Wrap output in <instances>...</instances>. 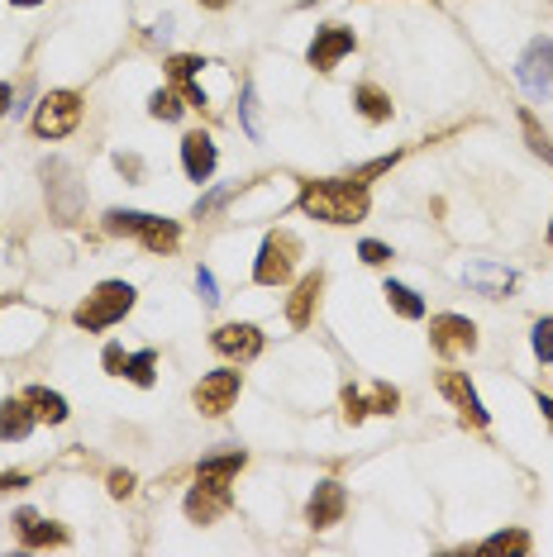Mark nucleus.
I'll return each mask as SVG.
<instances>
[{
  "label": "nucleus",
  "instance_id": "35",
  "mask_svg": "<svg viewBox=\"0 0 553 557\" xmlns=\"http://www.w3.org/2000/svg\"><path fill=\"white\" fill-rule=\"evenodd\" d=\"M539 410H544V419L553 424V396H539Z\"/></svg>",
  "mask_w": 553,
  "mask_h": 557
},
{
  "label": "nucleus",
  "instance_id": "7",
  "mask_svg": "<svg viewBox=\"0 0 553 557\" xmlns=\"http://www.w3.org/2000/svg\"><path fill=\"white\" fill-rule=\"evenodd\" d=\"M515 77L530 95H553V39H535L515 63Z\"/></svg>",
  "mask_w": 553,
  "mask_h": 557
},
{
  "label": "nucleus",
  "instance_id": "9",
  "mask_svg": "<svg viewBox=\"0 0 553 557\" xmlns=\"http://www.w3.org/2000/svg\"><path fill=\"white\" fill-rule=\"evenodd\" d=\"M191 401H196L201 415L220 419L224 410L239 401V372L224 367V372H210V377H201V386H196V396H191Z\"/></svg>",
  "mask_w": 553,
  "mask_h": 557
},
{
  "label": "nucleus",
  "instance_id": "31",
  "mask_svg": "<svg viewBox=\"0 0 553 557\" xmlns=\"http://www.w3.org/2000/svg\"><path fill=\"white\" fill-rule=\"evenodd\" d=\"M196 290H201V300H206V306H215V300H220V290H215V276H210L206 268L196 272Z\"/></svg>",
  "mask_w": 553,
  "mask_h": 557
},
{
  "label": "nucleus",
  "instance_id": "18",
  "mask_svg": "<svg viewBox=\"0 0 553 557\" xmlns=\"http://www.w3.org/2000/svg\"><path fill=\"white\" fill-rule=\"evenodd\" d=\"M320 286H324V276H320V272H310L306 282L296 286L292 306H286V320H292L296 329H306V324H310V310H316V300H320Z\"/></svg>",
  "mask_w": 553,
  "mask_h": 557
},
{
  "label": "nucleus",
  "instance_id": "13",
  "mask_svg": "<svg viewBox=\"0 0 553 557\" xmlns=\"http://www.w3.org/2000/svg\"><path fill=\"white\" fill-rule=\"evenodd\" d=\"M439 391L449 396L453 410H459L467 424H477V429L487 424V410H483V401H477V391H473V381H467L463 372H439Z\"/></svg>",
  "mask_w": 553,
  "mask_h": 557
},
{
  "label": "nucleus",
  "instance_id": "34",
  "mask_svg": "<svg viewBox=\"0 0 553 557\" xmlns=\"http://www.w3.org/2000/svg\"><path fill=\"white\" fill-rule=\"evenodd\" d=\"M10 101H15V91H10V87H0V115L10 111Z\"/></svg>",
  "mask_w": 553,
  "mask_h": 557
},
{
  "label": "nucleus",
  "instance_id": "33",
  "mask_svg": "<svg viewBox=\"0 0 553 557\" xmlns=\"http://www.w3.org/2000/svg\"><path fill=\"white\" fill-rule=\"evenodd\" d=\"M24 481H29L24 471H0V491H20Z\"/></svg>",
  "mask_w": 553,
  "mask_h": 557
},
{
  "label": "nucleus",
  "instance_id": "10",
  "mask_svg": "<svg viewBox=\"0 0 553 557\" xmlns=\"http://www.w3.org/2000/svg\"><path fill=\"white\" fill-rule=\"evenodd\" d=\"M353 29H344V24H324V29H316V43H310V53H306V63L316 67V72H330V67H339V57L353 53Z\"/></svg>",
  "mask_w": 553,
  "mask_h": 557
},
{
  "label": "nucleus",
  "instance_id": "8",
  "mask_svg": "<svg viewBox=\"0 0 553 557\" xmlns=\"http://www.w3.org/2000/svg\"><path fill=\"white\" fill-rule=\"evenodd\" d=\"M429 344H435L443 358L473 353L477 348V324L463 320V314H435V320H429Z\"/></svg>",
  "mask_w": 553,
  "mask_h": 557
},
{
  "label": "nucleus",
  "instance_id": "3",
  "mask_svg": "<svg viewBox=\"0 0 553 557\" xmlns=\"http://www.w3.org/2000/svg\"><path fill=\"white\" fill-rule=\"evenodd\" d=\"M134 310V286H125V282H101L91 290L87 300L77 306V329H87V334H101V329H111L115 320H125V314Z\"/></svg>",
  "mask_w": 553,
  "mask_h": 557
},
{
  "label": "nucleus",
  "instance_id": "12",
  "mask_svg": "<svg viewBox=\"0 0 553 557\" xmlns=\"http://www.w3.org/2000/svg\"><path fill=\"white\" fill-rule=\"evenodd\" d=\"M215 353L234 358V362H254L262 353V334L254 329V324H220V329L210 334Z\"/></svg>",
  "mask_w": 553,
  "mask_h": 557
},
{
  "label": "nucleus",
  "instance_id": "16",
  "mask_svg": "<svg viewBox=\"0 0 553 557\" xmlns=\"http://www.w3.org/2000/svg\"><path fill=\"white\" fill-rule=\"evenodd\" d=\"M20 543L24 548H48V543H67V529L53 524V519H39L34 510H20Z\"/></svg>",
  "mask_w": 553,
  "mask_h": 557
},
{
  "label": "nucleus",
  "instance_id": "37",
  "mask_svg": "<svg viewBox=\"0 0 553 557\" xmlns=\"http://www.w3.org/2000/svg\"><path fill=\"white\" fill-rule=\"evenodd\" d=\"M10 5H43V0H10Z\"/></svg>",
  "mask_w": 553,
  "mask_h": 557
},
{
  "label": "nucleus",
  "instance_id": "11",
  "mask_svg": "<svg viewBox=\"0 0 553 557\" xmlns=\"http://www.w3.org/2000/svg\"><path fill=\"white\" fill-rule=\"evenodd\" d=\"M396 405H401V396H396V386H387V381H377L368 396L353 391V386L344 391V419L348 424H358L363 415H391Z\"/></svg>",
  "mask_w": 553,
  "mask_h": 557
},
{
  "label": "nucleus",
  "instance_id": "19",
  "mask_svg": "<svg viewBox=\"0 0 553 557\" xmlns=\"http://www.w3.org/2000/svg\"><path fill=\"white\" fill-rule=\"evenodd\" d=\"M24 401H29L34 419H48V424H63L67 419V401L57 391H48V386H29V391H24Z\"/></svg>",
  "mask_w": 553,
  "mask_h": 557
},
{
  "label": "nucleus",
  "instance_id": "20",
  "mask_svg": "<svg viewBox=\"0 0 553 557\" xmlns=\"http://www.w3.org/2000/svg\"><path fill=\"white\" fill-rule=\"evenodd\" d=\"M463 276H467V282H473L477 290H487V296H506V290L515 286V272L491 268V262H477V268H467Z\"/></svg>",
  "mask_w": 553,
  "mask_h": 557
},
{
  "label": "nucleus",
  "instance_id": "2",
  "mask_svg": "<svg viewBox=\"0 0 553 557\" xmlns=\"http://www.w3.org/2000/svg\"><path fill=\"white\" fill-rule=\"evenodd\" d=\"M300 210L316 215L324 224H358L368 215V186H358L353 177L306 181V186H300Z\"/></svg>",
  "mask_w": 553,
  "mask_h": 557
},
{
  "label": "nucleus",
  "instance_id": "22",
  "mask_svg": "<svg viewBox=\"0 0 553 557\" xmlns=\"http://www.w3.org/2000/svg\"><path fill=\"white\" fill-rule=\"evenodd\" d=\"M353 105H358V111H363V115L372 119V125H382V119H391V101H387V95H382L377 87H358V91H353Z\"/></svg>",
  "mask_w": 553,
  "mask_h": 557
},
{
  "label": "nucleus",
  "instance_id": "14",
  "mask_svg": "<svg viewBox=\"0 0 553 557\" xmlns=\"http://www.w3.org/2000/svg\"><path fill=\"white\" fill-rule=\"evenodd\" d=\"M344 510H348V495H344L339 481H320L316 495H310V505H306V519L316 529H330L344 519Z\"/></svg>",
  "mask_w": 553,
  "mask_h": 557
},
{
  "label": "nucleus",
  "instance_id": "30",
  "mask_svg": "<svg viewBox=\"0 0 553 557\" xmlns=\"http://www.w3.org/2000/svg\"><path fill=\"white\" fill-rule=\"evenodd\" d=\"M125 348H119V344H111V348H105V372H111V377H125Z\"/></svg>",
  "mask_w": 553,
  "mask_h": 557
},
{
  "label": "nucleus",
  "instance_id": "26",
  "mask_svg": "<svg viewBox=\"0 0 553 557\" xmlns=\"http://www.w3.org/2000/svg\"><path fill=\"white\" fill-rule=\"evenodd\" d=\"M520 125H525V139H530V148L553 167V139L544 134V129H539V119H535V115H520Z\"/></svg>",
  "mask_w": 553,
  "mask_h": 557
},
{
  "label": "nucleus",
  "instance_id": "5",
  "mask_svg": "<svg viewBox=\"0 0 553 557\" xmlns=\"http://www.w3.org/2000/svg\"><path fill=\"white\" fill-rule=\"evenodd\" d=\"M81 125V95L77 91H48L34 111V134L39 139H67Z\"/></svg>",
  "mask_w": 553,
  "mask_h": 557
},
{
  "label": "nucleus",
  "instance_id": "36",
  "mask_svg": "<svg viewBox=\"0 0 553 557\" xmlns=\"http://www.w3.org/2000/svg\"><path fill=\"white\" fill-rule=\"evenodd\" d=\"M201 5H210V10H224V5H230V0H201Z\"/></svg>",
  "mask_w": 553,
  "mask_h": 557
},
{
  "label": "nucleus",
  "instance_id": "29",
  "mask_svg": "<svg viewBox=\"0 0 553 557\" xmlns=\"http://www.w3.org/2000/svg\"><path fill=\"white\" fill-rule=\"evenodd\" d=\"M358 252H363L368 268H382V262H391V248H387V244H377V238H368V244L358 248Z\"/></svg>",
  "mask_w": 553,
  "mask_h": 557
},
{
  "label": "nucleus",
  "instance_id": "17",
  "mask_svg": "<svg viewBox=\"0 0 553 557\" xmlns=\"http://www.w3.org/2000/svg\"><path fill=\"white\" fill-rule=\"evenodd\" d=\"M29 429H34L29 401H0V439L20 443V439H29Z\"/></svg>",
  "mask_w": 553,
  "mask_h": 557
},
{
  "label": "nucleus",
  "instance_id": "24",
  "mask_svg": "<svg viewBox=\"0 0 553 557\" xmlns=\"http://www.w3.org/2000/svg\"><path fill=\"white\" fill-rule=\"evenodd\" d=\"M477 553H530V534L511 529V534H491L487 543H477Z\"/></svg>",
  "mask_w": 553,
  "mask_h": 557
},
{
  "label": "nucleus",
  "instance_id": "1",
  "mask_svg": "<svg viewBox=\"0 0 553 557\" xmlns=\"http://www.w3.org/2000/svg\"><path fill=\"white\" fill-rule=\"evenodd\" d=\"M248 453H220V457H206V463L196 467V487L187 495V519L191 524H210V519H220L230 510V481L244 471Z\"/></svg>",
  "mask_w": 553,
  "mask_h": 557
},
{
  "label": "nucleus",
  "instance_id": "27",
  "mask_svg": "<svg viewBox=\"0 0 553 557\" xmlns=\"http://www.w3.org/2000/svg\"><path fill=\"white\" fill-rule=\"evenodd\" d=\"M535 358L539 362H553V314L535 324Z\"/></svg>",
  "mask_w": 553,
  "mask_h": 557
},
{
  "label": "nucleus",
  "instance_id": "28",
  "mask_svg": "<svg viewBox=\"0 0 553 557\" xmlns=\"http://www.w3.org/2000/svg\"><path fill=\"white\" fill-rule=\"evenodd\" d=\"M239 111H244L248 139H262V125H258V95H254V87H248V91H244V105H239Z\"/></svg>",
  "mask_w": 553,
  "mask_h": 557
},
{
  "label": "nucleus",
  "instance_id": "23",
  "mask_svg": "<svg viewBox=\"0 0 553 557\" xmlns=\"http://www.w3.org/2000/svg\"><path fill=\"white\" fill-rule=\"evenodd\" d=\"M182 111H187V95L182 91H153V101H149V115L153 119H182Z\"/></svg>",
  "mask_w": 553,
  "mask_h": 557
},
{
  "label": "nucleus",
  "instance_id": "4",
  "mask_svg": "<svg viewBox=\"0 0 553 557\" xmlns=\"http://www.w3.org/2000/svg\"><path fill=\"white\" fill-rule=\"evenodd\" d=\"M105 229L111 234H134L149 252H172L182 244V229L172 220H158V215H143V210H111L105 215Z\"/></svg>",
  "mask_w": 553,
  "mask_h": 557
},
{
  "label": "nucleus",
  "instance_id": "25",
  "mask_svg": "<svg viewBox=\"0 0 553 557\" xmlns=\"http://www.w3.org/2000/svg\"><path fill=\"white\" fill-rule=\"evenodd\" d=\"M153 367H158V353L149 348V353H134V358L125 362V377L134 381V386H153Z\"/></svg>",
  "mask_w": 553,
  "mask_h": 557
},
{
  "label": "nucleus",
  "instance_id": "38",
  "mask_svg": "<svg viewBox=\"0 0 553 557\" xmlns=\"http://www.w3.org/2000/svg\"><path fill=\"white\" fill-rule=\"evenodd\" d=\"M549 244H553V229H549Z\"/></svg>",
  "mask_w": 553,
  "mask_h": 557
},
{
  "label": "nucleus",
  "instance_id": "15",
  "mask_svg": "<svg viewBox=\"0 0 553 557\" xmlns=\"http://www.w3.org/2000/svg\"><path fill=\"white\" fill-rule=\"evenodd\" d=\"M182 167H187L191 181H210V172H215V143H210V134L191 129V134L182 139Z\"/></svg>",
  "mask_w": 553,
  "mask_h": 557
},
{
  "label": "nucleus",
  "instance_id": "32",
  "mask_svg": "<svg viewBox=\"0 0 553 557\" xmlns=\"http://www.w3.org/2000/svg\"><path fill=\"white\" fill-rule=\"evenodd\" d=\"M129 491H134V477H129V471H111V495L115 501H125Z\"/></svg>",
  "mask_w": 553,
  "mask_h": 557
},
{
  "label": "nucleus",
  "instance_id": "6",
  "mask_svg": "<svg viewBox=\"0 0 553 557\" xmlns=\"http://www.w3.org/2000/svg\"><path fill=\"white\" fill-rule=\"evenodd\" d=\"M296 258H300V244H296V234H272L268 244H262V252H258L254 282H258V286H282L286 276H292Z\"/></svg>",
  "mask_w": 553,
  "mask_h": 557
},
{
  "label": "nucleus",
  "instance_id": "21",
  "mask_svg": "<svg viewBox=\"0 0 553 557\" xmlns=\"http://www.w3.org/2000/svg\"><path fill=\"white\" fill-rule=\"evenodd\" d=\"M382 296H387V306H391L396 314H406V320H425V300H420L411 286L387 282V290H382Z\"/></svg>",
  "mask_w": 553,
  "mask_h": 557
}]
</instances>
